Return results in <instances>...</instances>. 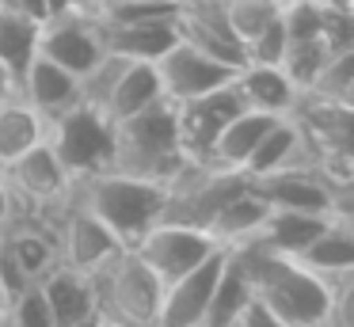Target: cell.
<instances>
[{"label": "cell", "mask_w": 354, "mask_h": 327, "mask_svg": "<svg viewBox=\"0 0 354 327\" xmlns=\"http://www.w3.org/2000/svg\"><path fill=\"white\" fill-rule=\"evenodd\" d=\"M69 327H107V319H103L100 312H88L84 319H77V324H69Z\"/></svg>", "instance_id": "35"}, {"label": "cell", "mask_w": 354, "mask_h": 327, "mask_svg": "<svg viewBox=\"0 0 354 327\" xmlns=\"http://www.w3.org/2000/svg\"><path fill=\"white\" fill-rule=\"evenodd\" d=\"M39 53L54 65L69 68L73 76H84L95 61L107 53L103 46V23L95 12H62L50 15L39 27Z\"/></svg>", "instance_id": "9"}, {"label": "cell", "mask_w": 354, "mask_h": 327, "mask_svg": "<svg viewBox=\"0 0 354 327\" xmlns=\"http://www.w3.org/2000/svg\"><path fill=\"white\" fill-rule=\"evenodd\" d=\"M4 4H8V8H16L19 15H27V19H31V23H39V27L50 19V0H4Z\"/></svg>", "instance_id": "30"}, {"label": "cell", "mask_w": 354, "mask_h": 327, "mask_svg": "<svg viewBox=\"0 0 354 327\" xmlns=\"http://www.w3.org/2000/svg\"><path fill=\"white\" fill-rule=\"evenodd\" d=\"M232 88L240 91L244 106L263 111V114H290L297 106V95H301L293 88V80L278 65H255V61H244L232 73Z\"/></svg>", "instance_id": "17"}, {"label": "cell", "mask_w": 354, "mask_h": 327, "mask_svg": "<svg viewBox=\"0 0 354 327\" xmlns=\"http://www.w3.org/2000/svg\"><path fill=\"white\" fill-rule=\"evenodd\" d=\"M187 164L179 144V118L171 99H156L153 106L115 122V160L111 167L141 175V179L171 183Z\"/></svg>", "instance_id": "3"}, {"label": "cell", "mask_w": 354, "mask_h": 327, "mask_svg": "<svg viewBox=\"0 0 354 327\" xmlns=\"http://www.w3.org/2000/svg\"><path fill=\"white\" fill-rule=\"evenodd\" d=\"M95 281V312L107 319V327H156L164 286L130 247H122Z\"/></svg>", "instance_id": "4"}, {"label": "cell", "mask_w": 354, "mask_h": 327, "mask_svg": "<svg viewBox=\"0 0 354 327\" xmlns=\"http://www.w3.org/2000/svg\"><path fill=\"white\" fill-rule=\"evenodd\" d=\"M229 327H290V324H286V319H278L274 312H267L259 301H248L244 312H240Z\"/></svg>", "instance_id": "29"}, {"label": "cell", "mask_w": 354, "mask_h": 327, "mask_svg": "<svg viewBox=\"0 0 354 327\" xmlns=\"http://www.w3.org/2000/svg\"><path fill=\"white\" fill-rule=\"evenodd\" d=\"M290 259H297L301 266H308L313 274L328 281H343L354 274V217L351 213H331L324 221V228L297 247Z\"/></svg>", "instance_id": "15"}, {"label": "cell", "mask_w": 354, "mask_h": 327, "mask_svg": "<svg viewBox=\"0 0 354 327\" xmlns=\"http://www.w3.org/2000/svg\"><path fill=\"white\" fill-rule=\"evenodd\" d=\"M54 232H57V251H62V263L73 266L80 274H100L111 259L122 251V243L115 240L107 225L95 217L92 209L77 202V198H65V205L54 213Z\"/></svg>", "instance_id": "8"}, {"label": "cell", "mask_w": 354, "mask_h": 327, "mask_svg": "<svg viewBox=\"0 0 354 327\" xmlns=\"http://www.w3.org/2000/svg\"><path fill=\"white\" fill-rule=\"evenodd\" d=\"M301 4H316V8H335V12H354V0H301Z\"/></svg>", "instance_id": "34"}, {"label": "cell", "mask_w": 354, "mask_h": 327, "mask_svg": "<svg viewBox=\"0 0 354 327\" xmlns=\"http://www.w3.org/2000/svg\"><path fill=\"white\" fill-rule=\"evenodd\" d=\"M244 266L252 301H259L267 312L286 319L290 327H324V316L331 308V293L339 281H328L301 266L297 259L278 255L263 247H232Z\"/></svg>", "instance_id": "1"}, {"label": "cell", "mask_w": 354, "mask_h": 327, "mask_svg": "<svg viewBox=\"0 0 354 327\" xmlns=\"http://www.w3.org/2000/svg\"><path fill=\"white\" fill-rule=\"evenodd\" d=\"M297 164H308L305 137H301L297 122H293L290 114H282V118L263 133V141L255 144V152L248 156L244 175H248V179H255V175H270V171L297 167Z\"/></svg>", "instance_id": "20"}, {"label": "cell", "mask_w": 354, "mask_h": 327, "mask_svg": "<svg viewBox=\"0 0 354 327\" xmlns=\"http://www.w3.org/2000/svg\"><path fill=\"white\" fill-rule=\"evenodd\" d=\"M278 118H282V114H263V111H252V106L236 111L221 126V133L214 137V149H209L206 164L229 167V171H244L248 156L255 152V144L263 141V133H267Z\"/></svg>", "instance_id": "18"}, {"label": "cell", "mask_w": 354, "mask_h": 327, "mask_svg": "<svg viewBox=\"0 0 354 327\" xmlns=\"http://www.w3.org/2000/svg\"><path fill=\"white\" fill-rule=\"evenodd\" d=\"M248 301H252V289H248L244 266H240L236 251L229 247V259H225V266H221V274H217L214 289H209V301H206V312H202V324L198 327H229L232 319L244 312Z\"/></svg>", "instance_id": "23"}, {"label": "cell", "mask_w": 354, "mask_h": 327, "mask_svg": "<svg viewBox=\"0 0 354 327\" xmlns=\"http://www.w3.org/2000/svg\"><path fill=\"white\" fill-rule=\"evenodd\" d=\"M225 259H229V247H217L206 263L187 270L183 278L168 281L160 297V312H156V327H198L209 301V289H214Z\"/></svg>", "instance_id": "13"}, {"label": "cell", "mask_w": 354, "mask_h": 327, "mask_svg": "<svg viewBox=\"0 0 354 327\" xmlns=\"http://www.w3.org/2000/svg\"><path fill=\"white\" fill-rule=\"evenodd\" d=\"M4 179L16 198V217L31 213V217H54L65 205V198L73 194V179L62 167V160L54 156V149L42 137L39 144H31L27 152H19L12 164H4Z\"/></svg>", "instance_id": "6"}, {"label": "cell", "mask_w": 354, "mask_h": 327, "mask_svg": "<svg viewBox=\"0 0 354 327\" xmlns=\"http://www.w3.org/2000/svg\"><path fill=\"white\" fill-rule=\"evenodd\" d=\"M12 95H16V76L0 65V99H12Z\"/></svg>", "instance_id": "33"}, {"label": "cell", "mask_w": 354, "mask_h": 327, "mask_svg": "<svg viewBox=\"0 0 354 327\" xmlns=\"http://www.w3.org/2000/svg\"><path fill=\"white\" fill-rule=\"evenodd\" d=\"M236 111H244V99L232 88V80L221 84V88H214V91H206V95H198V99L176 103L179 144H183L187 164H206L209 149H214V137L221 133V126Z\"/></svg>", "instance_id": "10"}, {"label": "cell", "mask_w": 354, "mask_h": 327, "mask_svg": "<svg viewBox=\"0 0 354 327\" xmlns=\"http://www.w3.org/2000/svg\"><path fill=\"white\" fill-rule=\"evenodd\" d=\"M286 42H290V35H286V15L278 12L274 19H270L267 27H263L259 35L244 46L248 61H255V65H278L282 53H286Z\"/></svg>", "instance_id": "28"}, {"label": "cell", "mask_w": 354, "mask_h": 327, "mask_svg": "<svg viewBox=\"0 0 354 327\" xmlns=\"http://www.w3.org/2000/svg\"><path fill=\"white\" fill-rule=\"evenodd\" d=\"M42 137L73 183L107 171L111 160H115V122L88 103H73L69 111L50 118Z\"/></svg>", "instance_id": "5"}, {"label": "cell", "mask_w": 354, "mask_h": 327, "mask_svg": "<svg viewBox=\"0 0 354 327\" xmlns=\"http://www.w3.org/2000/svg\"><path fill=\"white\" fill-rule=\"evenodd\" d=\"M176 38H183L187 46L229 68H240L248 61L244 42L232 35L221 12V0H183V8L176 12Z\"/></svg>", "instance_id": "12"}, {"label": "cell", "mask_w": 354, "mask_h": 327, "mask_svg": "<svg viewBox=\"0 0 354 327\" xmlns=\"http://www.w3.org/2000/svg\"><path fill=\"white\" fill-rule=\"evenodd\" d=\"M46 133V122L31 111L19 95L0 99V167L12 164L19 152H27L31 144L42 141Z\"/></svg>", "instance_id": "24"}, {"label": "cell", "mask_w": 354, "mask_h": 327, "mask_svg": "<svg viewBox=\"0 0 354 327\" xmlns=\"http://www.w3.org/2000/svg\"><path fill=\"white\" fill-rule=\"evenodd\" d=\"M156 99H164V91H160V76H156L153 61H126V68L118 73L107 103H103V114L111 122H122L130 114L153 106Z\"/></svg>", "instance_id": "21"}, {"label": "cell", "mask_w": 354, "mask_h": 327, "mask_svg": "<svg viewBox=\"0 0 354 327\" xmlns=\"http://www.w3.org/2000/svg\"><path fill=\"white\" fill-rule=\"evenodd\" d=\"M100 0H50V15H62V12H95Z\"/></svg>", "instance_id": "32"}, {"label": "cell", "mask_w": 354, "mask_h": 327, "mask_svg": "<svg viewBox=\"0 0 354 327\" xmlns=\"http://www.w3.org/2000/svg\"><path fill=\"white\" fill-rule=\"evenodd\" d=\"M35 53H39V23H31L0 0V65L16 76V84Z\"/></svg>", "instance_id": "25"}, {"label": "cell", "mask_w": 354, "mask_h": 327, "mask_svg": "<svg viewBox=\"0 0 354 327\" xmlns=\"http://www.w3.org/2000/svg\"><path fill=\"white\" fill-rule=\"evenodd\" d=\"M267 217V202L252 190V183H244V190L229 198L221 205V213L209 225V236H214L221 247H240V243L252 240V232L259 228V221Z\"/></svg>", "instance_id": "22"}, {"label": "cell", "mask_w": 354, "mask_h": 327, "mask_svg": "<svg viewBox=\"0 0 354 327\" xmlns=\"http://www.w3.org/2000/svg\"><path fill=\"white\" fill-rule=\"evenodd\" d=\"M354 50H339L324 61V68L316 73V80L308 84V91L301 95H320V99H339V103H354Z\"/></svg>", "instance_id": "26"}, {"label": "cell", "mask_w": 354, "mask_h": 327, "mask_svg": "<svg viewBox=\"0 0 354 327\" xmlns=\"http://www.w3.org/2000/svg\"><path fill=\"white\" fill-rule=\"evenodd\" d=\"M171 42H176V19L103 23V46H107V53H118L126 61H156Z\"/></svg>", "instance_id": "19"}, {"label": "cell", "mask_w": 354, "mask_h": 327, "mask_svg": "<svg viewBox=\"0 0 354 327\" xmlns=\"http://www.w3.org/2000/svg\"><path fill=\"white\" fill-rule=\"evenodd\" d=\"M4 304H8V293H4V289H0V316H4Z\"/></svg>", "instance_id": "36"}, {"label": "cell", "mask_w": 354, "mask_h": 327, "mask_svg": "<svg viewBox=\"0 0 354 327\" xmlns=\"http://www.w3.org/2000/svg\"><path fill=\"white\" fill-rule=\"evenodd\" d=\"M73 198H77L84 209H92L95 217L115 232V240L122 243V247H130V243H138V236L145 232V228H153L156 221L164 217L168 183L141 179V175L107 167V171L92 175V179L73 183Z\"/></svg>", "instance_id": "2"}, {"label": "cell", "mask_w": 354, "mask_h": 327, "mask_svg": "<svg viewBox=\"0 0 354 327\" xmlns=\"http://www.w3.org/2000/svg\"><path fill=\"white\" fill-rule=\"evenodd\" d=\"M16 95L24 99L42 122H50L62 111H69L73 103H80V80L69 68H62V65H54V61H46L42 53H35L31 65L24 68V76H19V84H16Z\"/></svg>", "instance_id": "14"}, {"label": "cell", "mask_w": 354, "mask_h": 327, "mask_svg": "<svg viewBox=\"0 0 354 327\" xmlns=\"http://www.w3.org/2000/svg\"><path fill=\"white\" fill-rule=\"evenodd\" d=\"M221 243L194 225H179V221H156L153 228L138 236V243H130V251L160 278V286L183 278L187 270H194L198 263H206Z\"/></svg>", "instance_id": "7"}, {"label": "cell", "mask_w": 354, "mask_h": 327, "mask_svg": "<svg viewBox=\"0 0 354 327\" xmlns=\"http://www.w3.org/2000/svg\"><path fill=\"white\" fill-rule=\"evenodd\" d=\"M39 289L50 304V319L54 327H69L77 319H84L88 312H95V281L88 274L73 270V266L57 263L39 278Z\"/></svg>", "instance_id": "16"}, {"label": "cell", "mask_w": 354, "mask_h": 327, "mask_svg": "<svg viewBox=\"0 0 354 327\" xmlns=\"http://www.w3.org/2000/svg\"><path fill=\"white\" fill-rule=\"evenodd\" d=\"M153 68H156V76H160L164 99H171V103H187V99L206 95V91L229 84L232 73H236V68L221 65V61L198 53L194 46H187L183 38H176V42L153 61Z\"/></svg>", "instance_id": "11"}, {"label": "cell", "mask_w": 354, "mask_h": 327, "mask_svg": "<svg viewBox=\"0 0 354 327\" xmlns=\"http://www.w3.org/2000/svg\"><path fill=\"white\" fill-rule=\"evenodd\" d=\"M16 217V198H12V187L4 179V167H0V228Z\"/></svg>", "instance_id": "31"}, {"label": "cell", "mask_w": 354, "mask_h": 327, "mask_svg": "<svg viewBox=\"0 0 354 327\" xmlns=\"http://www.w3.org/2000/svg\"><path fill=\"white\" fill-rule=\"evenodd\" d=\"M0 327H54L50 304H46V297H42L39 281H31V286H24L19 293L8 297L4 316H0Z\"/></svg>", "instance_id": "27"}]
</instances>
